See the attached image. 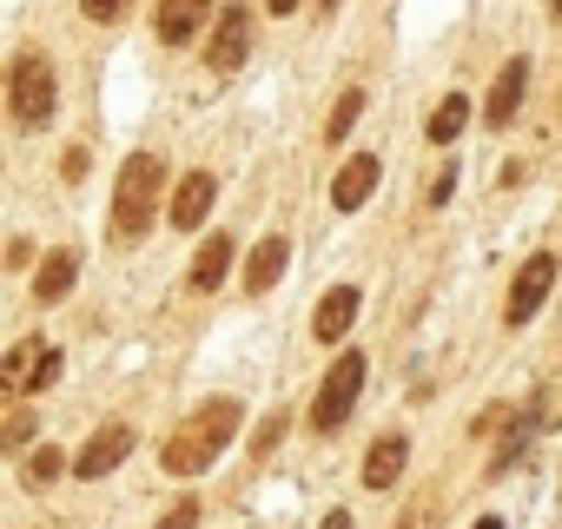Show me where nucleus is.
I'll use <instances>...</instances> for the list:
<instances>
[{"label":"nucleus","instance_id":"1","mask_svg":"<svg viewBox=\"0 0 562 529\" xmlns=\"http://www.w3.org/2000/svg\"><path fill=\"white\" fill-rule=\"evenodd\" d=\"M238 424H245L238 397H212V404H199V410L166 437V450H159L166 476H199V470H212V457L238 437Z\"/></svg>","mask_w":562,"mask_h":529},{"label":"nucleus","instance_id":"2","mask_svg":"<svg viewBox=\"0 0 562 529\" xmlns=\"http://www.w3.org/2000/svg\"><path fill=\"white\" fill-rule=\"evenodd\" d=\"M159 185H166V159L159 153H133L113 179V238H146L159 218Z\"/></svg>","mask_w":562,"mask_h":529},{"label":"nucleus","instance_id":"3","mask_svg":"<svg viewBox=\"0 0 562 529\" xmlns=\"http://www.w3.org/2000/svg\"><path fill=\"white\" fill-rule=\"evenodd\" d=\"M8 106H14V120L21 126H47L54 120V106H60V80H54V60L47 54H14V67H8Z\"/></svg>","mask_w":562,"mask_h":529},{"label":"nucleus","instance_id":"4","mask_svg":"<svg viewBox=\"0 0 562 529\" xmlns=\"http://www.w3.org/2000/svg\"><path fill=\"white\" fill-rule=\"evenodd\" d=\"M364 351H345L331 371H325V384H318V397H312V430L318 437H338L345 424H351V410H358V391H364Z\"/></svg>","mask_w":562,"mask_h":529},{"label":"nucleus","instance_id":"5","mask_svg":"<svg viewBox=\"0 0 562 529\" xmlns=\"http://www.w3.org/2000/svg\"><path fill=\"white\" fill-rule=\"evenodd\" d=\"M60 378V351L47 345V338H21L8 358H0V384H8L14 397H34V391H47Z\"/></svg>","mask_w":562,"mask_h":529},{"label":"nucleus","instance_id":"6","mask_svg":"<svg viewBox=\"0 0 562 529\" xmlns=\"http://www.w3.org/2000/svg\"><path fill=\"white\" fill-rule=\"evenodd\" d=\"M245 54H251V8L245 0H225L218 21H212V41H205V67L232 74V67H245Z\"/></svg>","mask_w":562,"mask_h":529},{"label":"nucleus","instance_id":"7","mask_svg":"<svg viewBox=\"0 0 562 529\" xmlns=\"http://www.w3.org/2000/svg\"><path fill=\"white\" fill-rule=\"evenodd\" d=\"M555 292V258L549 251H536L522 272H516V285H509V305H503V325H529L536 312H542V299Z\"/></svg>","mask_w":562,"mask_h":529},{"label":"nucleus","instance_id":"8","mask_svg":"<svg viewBox=\"0 0 562 529\" xmlns=\"http://www.w3.org/2000/svg\"><path fill=\"white\" fill-rule=\"evenodd\" d=\"M126 457H133V424H100V430L87 437V450L74 457V476H87V483H93V476H113Z\"/></svg>","mask_w":562,"mask_h":529},{"label":"nucleus","instance_id":"9","mask_svg":"<svg viewBox=\"0 0 562 529\" xmlns=\"http://www.w3.org/2000/svg\"><path fill=\"white\" fill-rule=\"evenodd\" d=\"M205 21H212V0H159V8H153V34L166 47H186Z\"/></svg>","mask_w":562,"mask_h":529},{"label":"nucleus","instance_id":"10","mask_svg":"<svg viewBox=\"0 0 562 529\" xmlns=\"http://www.w3.org/2000/svg\"><path fill=\"white\" fill-rule=\"evenodd\" d=\"M378 179H384L378 153H358V159H345V166H338V179H331V205H338V212H358V205L378 192Z\"/></svg>","mask_w":562,"mask_h":529},{"label":"nucleus","instance_id":"11","mask_svg":"<svg viewBox=\"0 0 562 529\" xmlns=\"http://www.w3.org/2000/svg\"><path fill=\"white\" fill-rule=\"evenodd\" d=\"M522 87H529V54L503 60V74H496V87H490V106H483V120H490V126H509V120L522 113Z\"/></svg>","mask_w":562,"mask_h":529},{"label":"nucleus","instance_id":"12","mask_svg":"<svg viewBox=\"0 0 562 529\" xmlns=\"http://www.w3.org/2000/svg\"><path fill=\"white\" fill-rule=\"evenodd\" d=\"M212 199H218L212 172H186V179H179V192H172V205H166V218H172L179 232H199V225H205V212H212Z\"/></svg>","mask_w":562,"mask_h":529},{"label":"nucleus","instance_id":"13","mask_svg":"<svg viewBox=\"0 0 562 529\" xmlns=\"http://www.w3.org/2000/svg\"><path fill=\"white\" fill-rule=\"evenodd\" d=\"M404 463H411V437H404V430H384V437L364 450V483H371V489H391V483L404 476Z\"/></svg>","mask_w":562,"mask_h":529},{"label":"nucleus","instance_id":"14","mask_svg":"<svg viewBox=\"0 0 562 529\" xmlns=\"http://www.w3.org/2000/svg\"><path fill=\"white\" fill-rule=\"evenodd\" d=\"M285 258H292L285 232H271V238H258V245H251V264H245V292H271L278 279H285Z\"/></svg>","mask_w":562,"mask_h":529},{"label":"nucleus","instance_id":"15","mask_svg":"<svg viewBox=\"0 0 562 529\" xmlns=\"http://www.w3.org/2000/svg\"><path fill=\"white\" fill-rule=\"evenodd\" d=\"M351 318H358V285H331V292L318 299V318H312L318 345H338V338L351 331Z\"/></svg>","mask_w":562,"mask_h":529},{"label":"nucleus","instance_id":"16","mask_svg":"<svg viewBox=\"0 0 562 529\" xmlns=\"http://www.w3.org/2000/svg\"><path fill=\"white\" fill-rule=\"evenodd\" d=\"M225 272H232V238H225V232H212V238L199 245V258H192V285H199V292H218V285H225Z\"/></svg>","mask_w":562,"mask_h":529},{"label":"nucleus","instance_id":"17","mask_svg":"<svg viewBox=\"0 0 562 529\" xmlns=\"http://www.w3.org/2000/svg\"><path fill=\"white\" fill-rule=\"evenodd\" d=\"M463 126H470V93H443L424 133H430V146H450V139H457Z\"/></svg>","mask_w":562,"mask_h":529},{"label":"nucleus","instance_id":"18","mask_svg":"<svg viewBox=\"0 0 562 529\" xmlns=\"http://www.w3.org/2000/svg\"><path fill=\"white\" fill-rule=\"evenodd\" d=\"M67 476V450L60 443H41L34 457H21V483L27 489H47V483H60Z\"/></svg>","mask_w":562,"mask_h":529},{"label":"nucleus","instance_id":"19","mask_svg":"<svg viewBox=\"0 0 562 529\" xmlns=\"http://www.w3.org/2000/svg\"><path fill=\"white\" fill-rule=\"evenodd\" d=\"M74 264H80L74 251H54V258L41 264V279H34V299H41V305H54V299L74 292Z\"/></svg>","mask_w":562,"mask_h":529},{"label":"nucleus","instance_id":"20","mask_svg":"<svg viewBox=\"0 0 562 529\" xmlns=\"http://www.w3.org/2000/svg\"><path fill=\"white\" fill-rule=\"evenodd\" d=\"M364 106H371V100H364V87H345V93H338V106H331V120H325V139L338 146V139L358 126V113H364Z\"/></svg>","mask_w":562,"mask_h":529},{"label":"nucleus","instance_id":"21","mask_svg":"<svg viewBox=\"0 0 562 529\" xmlns=\"http://www.w3.org/2000/svg\"><path fill=\"white\" fill-rule=\"evenodd\" d=\"M34 424H41L34 410H14L8 424H0V450H8V457H21V450L34 443Z\"/></svg>","mask_w":562,"mask_h":529},{"label":"nucleus","instance_id":"22","mask_svg":"<svg viewBox=\"0 0 562 529\" xmlns=\"http://www.w3.org/2000/svg\"><path fill=\"white\" fill-rule=\"evenodd\" d=\"M192 522H199V503H192V496H179V503L159 516V529H192Z\"/></svg>","mask_w":562,"mask_h":529},{"label":"nucleus","instance_id":"23","mask_svg":"<svg viewBox=\"0 0 562 529\" xmlns=\"http://www.w3.org/2000/svg\"><path fill=\"white\" fill-rule=\"evenodd\" d=\"M278 424H285V417H278V410H271V417L258 424V437H251V450H258V463H265V457L278 450Z\"/></svg>","mask_w":562,"mask_h":529},{"label":"nucleus","instance_id":"24","mask_svg":"<svg viewBox=\"0 0 562 529\" xmlns=\"http://www.w3.org/2000/svg\"><path fill=\"white\" fill-rule=\"evenodd\" d=\"M80 14H87V21H106V27H113V21L126 14V0H80Z\"/></svg>","mask_w":562,"mask_h":529},{"label":"nucleus","instance_id":"25","mask_svg":"<svg viewBox=\"0 0 562 529\" xmlns=\"http://www.w3.org/2000/svg\"><path fill=\"white\" fill-rule=\"evenodd\" d=\"M60 172H67V179H87V146H67V159H60Z\"/></svg>","mask_w":562,"mask_h":529},{"label":"nucleus","instance_id":"26","mask_svg":"<svg viewBox=\"0 0 562 529\" xmlns=\"http://www.w3.org/2000/svg\"><path fill=\"white\" fill-rule=\"evenodd\" d=\"M450 185H457V166H443V172H437V185H430V205H443V199H450Z\"/></svg>","mask_w":562,"mask_h":529},{"label":"nucleus","instance_id":"27","mask_svg":"<svg viewBox=\"0 0 562 529\" xmlns=\"http://www.w3.org/2000/svg\"><path fill=\"white\" fill-rule=\"evenodd\" d=\"M325 529H351V509H331V516H325Z\"/></svg>","mask_w":562,"mask_h":529},{"label":"nucleus","instance_id":"28","mask_svg":"<svg viewBox=\"0 0 562 529\" xmlns=\"http://www.w3.org/2000/svg\"><path fill=\"white\" fill-rule=\"evenodd\" d=\"M299 8V0H265V14H292Z\"/></svg>","mask_w":562,"mask_h":529},{"label":"nucleus","instance_id":"29","mask_svg":"<svg viewBox=\"0 0 562 529\" xmlns=\"http://www.w3.org/2000/svg\"><path fill=\"white\" fill-rule=\"evenodd\" d=\"M476 529H503V522H496V516H483V522H476Z\"/></svg>","mask_w":562,"mask_h":529},{"label":"nucleus","instance_id":"30","mask_svg":"<svg viewBox=\"0 0 562 529\" xmlns=\"http://www.w3.org/2000/svg\"><path fill=\"white\" fill-rule=\"evenodd\" d=\"M549 14H555V21H562V0H549Z\"/></svg>","mask_w":562,"mask_h":529},{"label":"nucleus","instance_id":"31","mask_svg":"<svg viewBox=\"0 0 562 529\" xmlns=\"http://www.w3.org/2000/svg\"><path fill=\"white\" fill-rule=\"evenodd\" d=\"M318 8H325V14H331V8H338V0H318Z\"/></svg>","mask_w":562,"mask_h":529}]
</instances>
